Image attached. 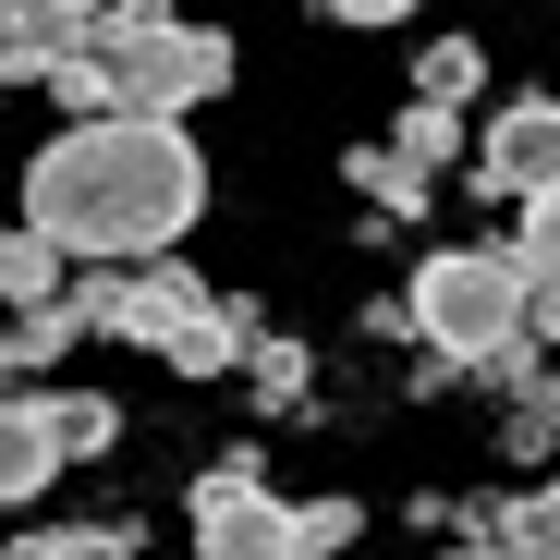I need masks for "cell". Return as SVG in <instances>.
<instances>
[{"label": "cell", "mask_w": 560, "mask_h": 560, "mask_svg": "<svg viewBox=\"0 0 560 560\" xmlns=\"http://www.w3.org/2000/svg\"><path fill=\"white\" fill-rule=\"evenodd\" d=\"M390 159H415V171L439 183V171L463 159V110H439V98H415V110H402V135H390Z\"/></svg>", "instance_id": "obj_14"}, {"label": "cell", "mask_w": 560, "mask_h": 560, "mask_svg": "<svg viewBox=\"0 0 560 560\" xmlns=\"http://www.w3.org/2000/svg\"><path fill=\"white\" fill-rule=\"evenodd\" d=\"M244 365H256V402H268V415H293V402H305V341L256 329V341H244Z\"/></svg>", "instance_id": "obj_17"}, {"label": "cell", "mask_w": 560, "mask_h": 560, "mask_svg": "<svg viewBox=\"0 0 560 560\" xmlns=\"http://www.w3.org/2000/svg\"><path fill=\"white\" fill-rule=\"evenodd\" d=\"M85 341V317L49 293V305H13V317H0V378H49V365Z\"/></svg>", "instance_id": "obj_9"}, {"label": "cell", "mask_w": 560, "mask_h": 560, "mask_svg": "<svg viewBox=\"0 0 560 560\" xmlns=\"http://www.w3.org/2000/svg\"><path fill=\"white\" fill-rule=\"evenodd\" d=\"M61 280H73V256H61L49 232H0V317H13V305H49Z\"/></svg>", "instance_id": "obj_11"}, {"label": "cell", "mask_w": 560, "mask_h": 560, "mask_svg": "<svg viewBox=\"0 0 560 560\" xmlns=\"http://www.w3.org/2000/svg\"><path fill=\"white\" fill-rule=\"evenodd\" d=\"M208 208V159L183 122H135V110H98V122H61L25 171V232H49L61 256L85 268H135V256H171Z\"/></svg>", "instance_id": "obj_1"}, {"label": "cell", "mask_w": 560, "mask_h": 560, "mask_svg": "<svg viewBox=\"0 0 560 560\" xmlns=\"http://www.w3.org/2000/svg\"><path fill=\"white\" fill-rule=\"evenodd\" d=\"M500 390H512V463H536V451L560 439V378L536 365V341H524V353H500Z\"/></svg>", "instance_id": "obj_10"}, {"label": "cell", "mask_w": 560, "mask_h": 560, "mask_svg": "<svg viewBox=\"0 0 560 560\" xmlns=\"http://www.w3.org/2000/svg\"><path fill=\"white\" fill-rule=\"evenodd\" d=\"M49 61V25H37V0H0V85H25Z\"/></svg>", "instance_id": "obj_18"}, {"label": "cell", "mask_w": 560, "mask_h": 560, "mask_svg": "<svg viewBox=\"0 0 560 560\" xmlns=\"http://www.w3.org/2000/svg\"><path fill=\"white\" fill-rule=\"evenodd\" d=\"M341 183H365V208H378V220H415V208L439 196V183H427L415 159H390V147H353V159H341Z\"/></svg>", "instance_id": "obj_12"}, {"label": "cell", "mask_w": 560, "mask_h": 560, "mask_svg": "<svg viewBox=\"0 0 560 560\" xmlns=\"http://www.w3.org/2000/svg\"><path fill=\"white\" fill-rule=\"evenodd\" d=\"M536 280H560V183H536V196H524V244H512Z\"/></svg>", "instance_id": "obj_19"}, {"label": "cell", "mask_w": 560, "mask_h": 560, "mask_svg": "<svg viewBox=\"0 0 560 560\" xmlns=\"http://www.w3.org/2000/svg\"><path fill=\"white\" fill-rule=\"evenodd\" d=\"M85 49H98V73H110V110H135V122H183V110H208L232 85V37L183 25V13H159V25L110 13V25H85Z\"/></svg>", "instance_id": "obj_5"}, {"label": "cell", "mask_w": 560, "mask_h": 560, "mask_svg": "<svg viewBox=\"0 0 560 560\" xmlns=\"http://www.w3.org/2000/svg\"><path fill=\"white\" fill-rule=\"evenodd\" d=\"M13 560H135V524H37L13 536Z\"/></svg>", "instance_id": "obj_13"}, {"label": "cell", "mask_w": 560, "mask_h": 560, "mask_svg": "<svg viewBox=\"0 0 560 560\" xmlns=\"http://www.w3.org/2000/svg\"><path fill=\"white\" fill-rule=\"evenodd\" d=\"M110 13H122V0H37L49 37H85V25H110Z\"/></svg>", "instance_id": "obj_20"}, {"label": "cell", "mask_w": 560, "mask_h": 560, "mask_svg": "<svg viewBox=\"0 0 560 560\" xmlns=\"http://www.w3.org/2000/svg\"><path fill=\"white\" fill-rule=\"evenodd\" d=\"M61 305H73L85 329H98V341L159 353L171 378H232V365H244V341H256V305L208 293V280H196V268H171V256L85 268V280H61Z\"/></svg>", "instance_id": "obj_2"}, {"label": "cell", "mask_w": 560, "mask_h": 560, "mask_svg": "<svg viewBox=\"0 0 560 560\" xmlns=\"http://www.w3.org/2000/svg\"><path fill=\"white\" fill-rule=\"evenodd\" d=\"M476 85H488V49H476V37H439V49L415 61V98H439V110H463Z\"/></svg>", "instance_id": "obj_15"}, {"label": "cell", "mask_w": 560, "mask_h": 560, "mask_svg": "<svg viewBox=\"0 0 560 560\" xmlns=\"http://www.w3.org/2000/svg\"><path fill=\"white\" fill-rule=\"evenodd\" d=\"M402 329L451 365H500V353L536 341V268L512 244H439L402 293Z\"/></svg>", "instance_id": "obj_3"}, {"label": "cell", "mask_w": 560, "mask_h": 560, "mask_svg": "<svg viewBox=\"0 0 560 560\" xmlns=\"http://www.w3.org/2000/svg\"><path fill=\"white\" fill-rule=\"evenodd\" d=\"M476 196H500V208H524L536 183H560V98H512L488 135H476Z\"/></svg>", "instance_id": "obj_6"}, {"label": "cell", "mask_w": 560, "mask_h": 560, "mask_svg": "<svg viewBox=\"0 0 560 560\" xmlns=\"http://www.w3.org/2000/svg\"><path fill=\"white\" fill-rule=\"evenodd\" d=\"M365 536L353 500H280L256 451H220L196 476V560H341Z\"/></svg>", "instance_id": "obj_4"}, {"label": "cell", "mask_w": 560, "mask_h": 560, "mask_svg": "<svg viewBox=\"0 0 560 560\" xmlns=\"http://www.w3.org/2000/svg\"><path fill=\"white\" fill-rule=\"evenodd\" d=\"M451 524L476 536L488 560H560V476H548L536 500H463Z\"/></svg>", "instance_id": "obj_8"}, {"label": "cell", "mask_w": 560, "mask_h": 560, "mask_svg": "<svg viewBox=\"0 0 560 560\" xmlns=\"http://www.w3.org/2000/svg\"><path fill=\"white\" fill-rule=\"evenodd\" d=\"M122 13H135V25H159V13H171V0H122Z\"/></svg>", "instance_id": "obj_22"}, {"label": "cell", "mask_w": 560, "mask_h": 560, "mask_svg": "<svg viewBox=\"0 0 560 560\" xmlns=\"http://www.w3.org/2000/svg\"><path fill=\"white\" fill-rule=\"evenodd\" d=\"M49 427H61V463H98V451L122 439V415H110L98 390H49Z\"/></svg>", "instance_id": "obj_16"}, {"label": "cell", "mask_w": 560, "mask_h": 560, "mask_svg": "<svg viewBox=\"0 0 560 560\" xmlns=\"http://www.w3.org/2000/svg\"><path fill=\"white\" fill-rule=\"evenodd\" d=\"M317 13H329V25H402L415 0H317Z\"/></svg>", "instance_id": "obj_21"}, {"label": "cell", "mask_w": 560, "mask_h": 560, "mask_svg": "<svg viewBox=\"0 0 560 560\" xmlns=\"http://www.w3.org/2000/svg\"><path fill=\"white\" fill-rule=\"evenodd\" d=\"M49 476H61V427H49V390H0V512H25Z\"/></svg>", "instance_id": "obj_7"}]
</instances>
